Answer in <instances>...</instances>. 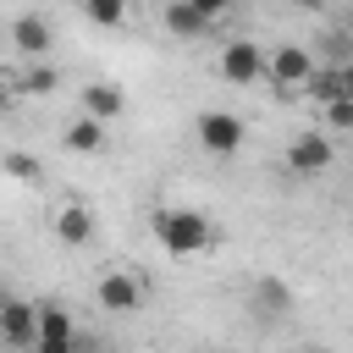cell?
I'll list each match as a JSON object with an SVG mask.
<instances>
[{
    "mask_svg": "<svg viewBox=\"0 0 353 353\" xmlns=\"http://www.w3.org/2000/svg\"><path fill=\"white\" fill-rule=\"evenodd\" d=\"M149 232L154 243L171 254V259H193V254H210L215 248V221L193 204H160L149 215Z\"/></svg>",
    "mask_w": 353,
    "mask_h": 353,
    "instance_id": "cell-1",
    "label": "cell"
},
{
    "mask_svg": "<svg viewBox=\"0 0 353 353\" xmlns=\"http://www.w3.org/2000/svg\"><path fill=\"white\" fill-rule=\"evenodd\" d=\"M193 138H199V149L204 154H237L243 149V138H248V127H243V116L237 110H199L193 116Z\"/></svg>",
    "mask_w": 353,
    "mask_h": 353,
    "instance_id": "cell-2",
    "label": "cell"
},
{
    "mask_svg": "<svg viewBox=\"0 0 353 353\" xmlns=\"http://www.w3.org/2000/svg\"><path fill=\"white\" fill-rule=\"evenodd\" d=\"M314 72H320V66H314L309 44H276V50H270V72H265V83H270L276 94H303Z\"/></svg>",
    "mask_w": 353,
    "mask_h": 353,
    "instance_id": "cell-3",
    "label": "cell"
},
{
    "mask_svg": "<svg viewBox=\"0 0 353 353\" xmlns=\"http://www.w3.org/2000/svg\"><path fill=\"white\" fill-rule=\"evenodd\" d=\"M215 72H221L226 83L248 88V83H259V77L270 72V55H265L254 39H232V44H221V55H215Z\"/></svg>",
    "mask_w": 353,
    "mask_h": 353,
    "instance_id": "cell-4",
    "label": "cell"
},
{
    "mask_svg": "<svg viewBox=\"0 0 353 353\" xmlns=\"http://www.w3.org/2000/svg\"><path fill=\"white\" fill-rule=\"evenodd\" d=\"M331 160H336V149H331L325 132H298L287 143V171L292 176H320V171H331Z\"/></svg>",
    "mask_w": 353,
    "mask_h": 353,
    "instance_id": "cell-5",
    "label": "cell"
},
{
    "mask_svg": "<svg viewBox=\"0 0 353 353\" xmlns=\"http://www.w3.org/2000/svg\"><path fill=\"white\" fill-rule=\"evenodd\" d=\"M94 298H99V309H110V314H138V309H143V281H138L132 270H105L99 287H94Z\"/></svg>",
    "mask_w": 353,
    "mask_h": 353,
    "instance_id": "cell-6",
    "label": "cell"
},
{
    "mask_svg": "<svg viewBox=\"0 0 353 353\" xmlns=\"http://www.w3.org/2000/svg\"><path fill=\"white\" fill-rule=\"evenodd\" d=\"M11 44H17V55H28V61H44V55H50V44H55V28H50V17H44V11H22V17L11 22Z\"/></svg>",
    "mask_w": 353,
    "mask_h": 353,
    "instance_id": "cell-7",
    "label": "cell"
},
{
    "mask_svg": "<svg viewBox=\"0 0 353 353\" xmlns=\"http://www.w3.org/2000/svg\"><path fill=\"white\" fill-rule=\"evenodd\" d=\"M0 331H6V347H33V342H39V303H28V298H6V309H0Z\"/></svg>",
    "mask_w": 353,
    "mask_h": 353,
    "instance_id": "cell-8",
    "label": "cell"
},
{
    "mask_svg": "<svg viewBox=\"0 0 353 353\" xmlns=\"http://www.w3.org/2000/svg\"><path fill=\"white\" fill-rule=\"evenodd\" d=\"M77 105H83V116H94V121H116V116L127 110V94L99 77V83H88V88L77 94Z\"/></svg>",
    "mask_w": 353,
    "mask_h": 353,
    "instance_id": "cell-9",
    "label": "cell"
},
{
    "mask_svg": "<svg viewBox=\"0 0 353 353\" xmlns=\"http://www.w3.org/2000/svg\"><path fill=\"white\" fill-rule=\"evenodd\" d=\"M55 237H61L66 248L94 243V204H61V210H55Z\"/></svg>",
    "mask_w": 353,
    "mask_h": 353,
    "instance_id": "cell-10",
    "label": "cell"
},
{
    "mask_svg": "<svg viewBox=\"0 0 353 353\" xmlns=\"http://www.w3.org/2000/svg\"><path fill=\"white\" fill-rule=\"evenodd\" d=\"M160 22H165V33H176V39H199V33H210V28H215L193 0H165Z\"/></svg>",
    "mask_w": 353,
    "mask_h": 353,
    "instance_id": "cell-11",
    "label": "cell"
},
{
    "mask_svg": "<svg viewBox=\"0 0 353 353\" xmlns=\"http://www.w3.org/2000/svg\"><path fill=\"white\" fill-rule=\"evenodd\" d=\"M61 149H72V154H99V149H105V121H94V116H77V121H66V132H61Z\"/></svg>",
    "mask_w": 353,
    "mask_h": 353,
    "instance_id": "cell-12",
    "label": "cell"
},
{
    "mask_svg": "<svg viewBox=\"0 0 353 353\" xmlns=\"http://www.w3.org/2000/svg\"><path fill=\"white\" fill-rule=\"evenodd\" d=\"M11 83H17V94H28V99H50V94L61 88V72H55L50 61H33V66H28V72H17Z\"/></svg>",
    "mask_w": 353,
    "mask_h": 353,
    "instance_id": "cell-13",
    "label": "cell"
},
{
    "mask_svg": "<svg viewBox=\"0 0 353 353\" xmlns=\"http://www.w3.org/2000/svg\"><path fill=\"white\" fill-rule=\"evenodd\" d=\"M292 309V292L276 281V276H265V281H254V314L259 320H281Z\"/></svg>",
    "mask_w": 353,
    "mask_h": 353,
    "instance_id": "cell-14",
    "label": "cell"
},
{
    "mask_svg": "<svg viewBox=\"0 0 353 353\" xmlns=\"http://www.w3.org/2000/svg\"><path fill=\"white\" fill-rule=\"evenodd\" d=\"M309 99H320V105H331V99H347V88H342V66H320L314 77H309V88H303Z\"/></svg>",
    "mask_w": 353,
    "mask_h": 353,
    "instance_id": "cell-15",
    "label": "cell"
},
{
    "mask_svg": "<svg viewBox=\"0 0 353 353\" xmlns=\"http://www.w3.org/2000/svg\"><path fill=\"white\" fill-rule=\"evenodd\" d=\"M39 336H77L66 303H39Z\"/></svg>",
    "mask_w": 353,
    "mask_h": 353,
    "instance_id": "cell-16",
    "label": "cell"
},
{
    "mask_svg": "<svg viewBox=\"0 0 353 353\" xmlns=\"http://www.w3.org/2000/svg\"><path fill=\"white\" fill-rule=\"evenodd\" d=\"M99 28H121V17H127V0H77Z\"/></svg>",
    "mask_w": 353,
    "mask_h": 353,
    "instance_id": "cell-17",
    "label": "cell"
},
{
    "mask_svg": "<svg viewBox=\"0 0 353 353\" xmlns=\"http://www.w3.org/2000/svg\"><path fill=\"white\" fill-rule=\"evenodd\" d=\"M6 171H11L17 182H39V176H44V165H39L33 154H22V149H11V154H6Z\"/></svg>",
    "mask_w": 353,
    "mask_h": 353,
    "instance_id": "cell-18",
    "label": "cell"
},
{
    "mask_svg": "<svg viewBox=\"0 0 353 353\" xmlns=\"http://www.w3.org/2000/svg\"><path fill=\"white\" fill-rule=\"evenodd\" d=\"M325 127H331V132H347V127H353V99H331V105H325Z\"/></svg>",
    "mask_w": 353,
    "mask_h": 353,
    "instance_id": "cell-19",
    "label": "cell"
},
{
    "mask_svg": "<svg viewBox=\"0 0 353 353\" xmlns=\"http://www.w3.org/2000/svg\"><path fill=\"white\" fill-rule=\"evenodd\" d=\"M77 342H83V336H39L33 353H77Z\"/></svg>",
    "mask_w": 353,
    "mask_h": 353,
    "instance_id": "cell-20",
    "label": "cell"
},
{
    "mask_svg": "<svg viewBox=\"0 0 353 353\" xmlns=\"http://www.w3.org/2000/svg\"><path fill=\"white\" fill-rule=\"evenodd\" d=\"M193 6H199V11H204V17H210V22H221V17H226V6H232V0H193Z\"/></svg>",
    "mask_w": 353,
    "mask_h": 353,
    "instance_id": "cell-21",
    "label": "cell"
},
{
    "mask_svg": "<svg viewBox=\"0 0 353 353\" xmlns=\"http://www.w3.org/2000/svg\"><path fill=\"white\" fill-rule=\"evenodd\" d=\"M292 6H303V11H314V6H320V0H292Z\"/></svg>",
    "mask_w": 353,
    "mask_h": 353,
    "instance_id": "cell-22",
    "label": "cell"
},
{
    "mask_svg": "<svg viewBox=\"0 0 353 353\" xmlns=\"http://www.w3.org/2000/svg\"><path fill=\"white\" fill-rule=\"evenodd\" d=\"M77 353H94V342H77Z\"/></svg>",
    "mask_w": 353,
    "mask_h": 353,
    "instance_id": "cell-23",
    "label": "cell"
},
{
    "mask_svg": "<svg viewBox=\"0 0 353 353\" xmlns=\"http://www.w3.org/2000/svg\"><path fill=\"white\" fill-rule=\"evenodd\" d=\"M204 353H226V347H204Z\"/></svg>",
    "mask_w": 353,
    "mask_h": 353,
    "instance_id": "cell-24",
    "label": "cell"
},
{
    "mask_svg": "<svg viewBox=\"0 0 353 353\" xmlns=\"http://www.w3.org/2000/svg\"><path fill=\"white\" fill-rule=\"evenodd\" d=\"M303 353H325V347H303Z\"/></svg>",
    "mask_w": 353,
    "mask_h": 353,
    "instance_id": "cell-25",
    "label": "cell"
}]
</instances>
